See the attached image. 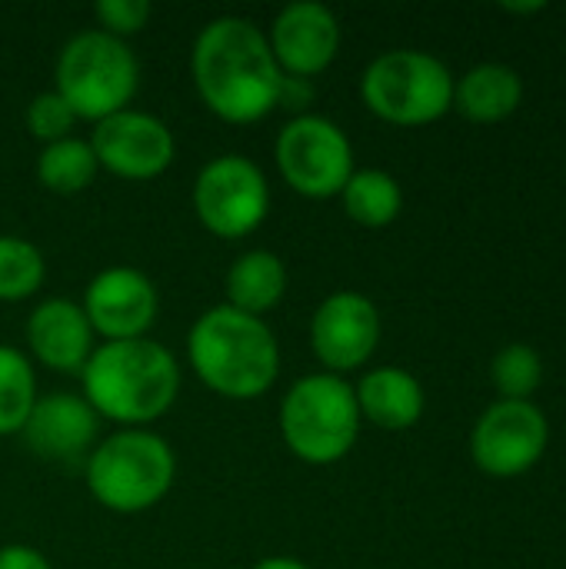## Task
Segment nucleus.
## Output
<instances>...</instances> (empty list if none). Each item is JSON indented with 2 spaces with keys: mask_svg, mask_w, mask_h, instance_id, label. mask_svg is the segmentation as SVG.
<instances>
[{
  "mask_svg": "<svg viewBox=\"0 0 566 569\" xmlns=\"http://www.w3.org/2000/svg\"><path fill=\"white\" fill-rule=\"evenodd\" d=\"M504 10H510V13H540L544 3H504Z\"/></svg>",
  "mask_w": 566,
  "mask_h": 569,
  "instance_id": "29",
  "label": "nucleus"
},
{
  "mask_svg": "<svg viewBox=\"0 0 566 569\" xmlns=\"http://www.w3.org/2000/svg\"><path fill=\"white\" fill-rule=\"evenodd\" d=\"M550 443V423L530 400H497L470 433L474 463L497 480H514L540 463Z\"/></svg>",
  "mask_w": 566,
  "mask_h": 569,
  "instance_id": "10",
  "label": "nucleus"
},
{
  "mask_svg": "<svg viewBox=\"0 0 566 569\" xmlns=\"http://www.w3.org/2000/svg\"><path fill=\"white\" fill-rule=\"evenodd\" d=\"M274 163L280 180L307 200H334L347 187L354 163V143L340 123L324 113L290 117L274 140Z\"/></svg>",
  "mask_w": 566,
  "mask_h": 569,
  "instance_id": "8",
  "label": "nucleus"
},
{
  "mask_svg": "<svg viewBox=\"0 0 566 569\" xmlns=\"http://www.w3.org/2000/svg\"><path fill=\"white\" fill-rule=\"evenodd\" d=\"M354 397L360 407V420H367L387 433H400V430L417 427L424 410H427V393H424L420 380L404 367L367 370L357 380Z\"/></svg>",
  "mask_w": 566,
  "mask_h": 569,
  "instance_id": "17",
  "label": "nucleus"
},
{
  "mask_svg": "<svg viewBox=\"0 0 566 569\" xmlns=\"http://www.w3.org/2000/svg\"><path fill=\"white\" fill-rule=\"evenodd\" d=\"M267 43L284 77L314 80L340 53V20L320 0H294L277 10Z\"/></svg>",
  "mask_w": 566,
  "mask_h": 569,
  "instance_id": "14",
  "label": "nucleus"
},
{
  "mask_svg": "<svg viewBox=\"0 0 566 569\" xmlns=\"http://www.w3.org/2000/svg\"><path fill=\"white\" fill-rule=\"evenodd\" d=\"M27 357L53 373H77L97 350V333L80 307L70 297H47L40 300L27 323H23Z\"/></svg>",
  "mask_w": 566,
  "mask_h": 569,
  "instance_id": "16",
  "label": "nucleus"
},
{
  "mask_svg": "<svg viewBox=\"0 0 566 569\" xmlns=\"http://www.w3.org/2000/svg\"><path fill=\"white\" fill-rule=\"evenodd\" d=\"M360 100L384 123L427 127L454 110V73L427 50H387L367 63Z\"/></svg>",
  "mask_w": 566,
  "mask_h": 569,
  "instance_id": "7",
  "label": "nucleus"
},
{
  "mask_svg": "<svg viewBox=\"0 0 566 569\" xmlns=\"http://www.w3.org/2000/svg\"><path fill=\"white\" fill-rule=\"evenodd\" d=\"M287 287H290L287 263L274 250L254 247V250H244L227 267V277H224L227 300L224 303L264 320L270 310L280 307V300L287 297Z\"/></svg>",
  "mask_w": 566,
  "mask_h": 569,
  "instance_id": "18",
  "label": "nucleus"
},
{
  "mask_svg": "<svg viewBox=\"0 0 566 569\" xmlns=\"http://www.w3.org/2000/svg\"><path fill=\"white\" fill-rule=\"evenodd\" d=\"M23 123H27V133L47 147V143H57L63 137H73V127L80 120L67 107V100L50 87V90H40L37 97H30V103L23 110Z\"/></svg>",
  "mask_w": 566,
  "mask_h": 569,
  "instance_id": "25",
  "label": "nucleus"
},
{
  "mask_svg": "<svg viewBox=\"0 0 566 569\" xmlns=\"http://www.w3.org/2000/svg\"><path fill=\"white\" fill-rule=\"evenodd\" d=\"M524 100V80L507 63H480L454 80V107L474 123L507 120Z\"/></svg>",
  "mask_w": 566,
  "mask_h": 569,
  "instance_id": "19",
  "label": "nucleus"
},
{
  "mask_svg": "<svg viewBox=\"0 0 566 569\" xmlns=\"http://www.w3.org/2000/svg\"><path fill=\"white\" fill-rule=\"evenodd\" d=\"M340 203H344V213L367 227V230H380V227H390L400 210H404V187L397 183L394 173L387 170H377V167H364V170H354L347 187L340 190Z\"/></svg>",
  "mask_w": 566,
  "mask_h": 569,
  "instance_id": "20",
  "label": "nucleus"
},
{
  "mask_svg": "<svg viewBox=\"0 0 566 569\" xmlns=\"http://www.w3.org/2000/svg\"><path fill=\"white\" fill-rule=\"evenodd\" d=\"M0 569H53V567H50V560H47L40 550H33V547H27V543H7V547H0Z\"/></svg>",
  "mask_w": 566,
  "mask_h": 569,
  "instance_id": "27",
  "label": "nucleus"
},
{
  "mask_svg": "<svg viewBox=\"0 0 566 569\" xmlns=\"http://www.w3.org/2000/svg\"><path fill=\"white\" fill-rule=\"evenodd\" d=\"M284 447L307 467L340 463L360 437V407L354 383L334 373H307L280 400Z\"/></svg>",
  "mask_w": 566,
  "mask_h": 569,
  "instance_id": "6",
  "label": "nucleus"
},
{
  "mask_svg": "<svg viewBox=\"0 0 566 569\" xmlns=\"http://www.w3.org/2000/svg\"><path fill=\"white\" fill-rule=\"evenodd\" d=\"M80 307L103 343L140 340L160 317V293L143 270L117 263L90 277Z\"/></svg>",
  "mask_w": 566,
  "mask_h": 569,
  "instance_id": "13",
  "label": "nucleus"
},
{
  "mask_svg": "<svg viewBox=\"0 0 566 569\" xmlns=\"http://www.w3.org/2000/svg\"><path fill=\"white\" fill-rule=\"evenodd\" d=\"M43 280H47L43 253L17 233H0V303L30 300L43 287Z\"/></svg>",
  "mask_w": 566,
  "mask_h": 569,
  "instance_id": "23",
  "label": "nucleus"
},
{
  "mask_svg": "<svg viewBox=\"0 0 566 569\" xmlns=\"http://www.w3.org/2000/svg\"><path fill=\"white\" fill-rule=\"evenodd\" d=\"M490 380L504 400H530L544 383V360L527 343L504 347L490 363Z\"/></svg>",
  "mask_w": 566,
  "mask_h": 569,
  "instance_id": "24",
  "label": "nucleus"
},
{
  "mask_svg": "<svg viewBox=\"0 0 566 569\" xmlns=\"http://www.w3.org/2000/svg\"><path fill=\"white\" fill-rule=\"evenodd\" d=\"M97 157V167L120 180H153L170 170L177 157L173 130L147 110L127 107L100 123L87 137Z\"/></svg>",
  "mask_w": 566,
  "mask_h": 569,
  "instance_id": "12",
  "label": "nucleus"
},
{
  "mask_svg": "<svg viewBox=\"0 0 566 569\" xmlns=\"http://www.w3.org/2000/svg\"><path fill=\"white\" fill-rule=\"evenodd\" d=\"M190 203L207 233L244 240L257 233L270 213V180L247 153H220L197 170Z\"/></svg>",
  "mask_w": 566,
  "mask_h": 569,
  "instance_id": "9",
  "label": "nucleus"
},
{
  "mask_svg": "<svg viewBox=\"0 0 566 569\" xmlns=\"http://www.w3.org/2000/svg\"><path fill=\"white\" fill-rule=\"evenodd\" d=\"M20 440L30 447L33 457L50 463L87 460V453L100 440V417L80 393H40L20 430Z\"/></svg>",
  "mask_w": 566,
  "mask_h": 569,
  "instance_id": "15",
  "label": "nucleus"
},
{
  "mask_svg": "<svg viewBox=\"0 0 566 569\" xmlns=\"http://www.w3.org/2000/svg\"><path fill=\"white\" fill-rule=\"evenodd\" d=\"M380 310L357 290H334L310 317V350L324 373L344 377L370 363L380 343Z\"/></svg>",
  "mask_w": 566,
  "mask_h": 569,
  "instance_id": "11",
  "label": "nucleus"
},
{
  "mask_svg": "<svg viewBox=\"0 0 566 569\" xmlns=\"http://www.w3.org/2000/svg\"><path fill=\"white\" fill-rule=\"evenodd\" d=\"M190 77L203 107L224 123H260L280 107L284 73L270 53L267 30L247 17L224 13L200 27L190 50Z\"/></svg>",
  "mask_w": 566,
  "mask_h": 569,
  "instance_id": "1",
  "label": "nucleus"
},
{
  "mask_svg": "<svg viewBox=\"0 0 566 569\" xmlns=\"http://www.w3.org/2000/svg\"><path fill=\"white\" fill-rule=\"evenodd\" d=\"M193 377L224 400H257L280 377V343L267 320L230 303L203 310L187 330Z\"/></svg>",
  "mask_w": 566,
  "mask_h": 569,
  "instance_id": "3",
  "label": "nucleus"
},
{
  "mask_svg": "<svg viewBox=\"0 0 566 569\" xmlns=\"http://www.w3.org/2000/svg\"><path fill=\"white\" fill-rule=\"evenodd\" d=\"M180 383L177 357L150 337L97 343L80 370V397L117 427H147L170 413Z\"/></svg>",
  "mask_w": 566,
  "mask_h": 569,
  "instance_id": "2",
  "label": "nucleus"
},
{
  "mask_svg": "<svg viewBox=\"0 0 566 569\" xmlns=\"http://www.w3.org/2000/svg\"><path fill=\"white\" fill-rule=\"evenodd\" d=\"M33 173H37V180H40V187L47 193L77 197V193H83L97 180L100 167H97V157H93L90 140H83V137H63L57 143L40 147Z\"/></svg>",
  "mask_w": 566,
  "mask_h": 569,
  "instance_id": "21",
  "label": "nucleus"
},
{
  "mask_svg": "<svg viewBox=\"0 0 566 569\" xmlns=\"http://www.w3.org/2000/svg\"><path fill=\"white\" fill-rule=\"evenodd\" d=\"M177 453L147 427H120L83 460V483L90 497L120 517L147 513L173 490Z\"/></svg>",
  "mask_w": 566,
  "mask_h": 569,
  "instance_id": "4",
  "label": "nucleus"
},
{
  "mask_svg": "<svg viewBox=\"0 0 566 569\" xmlns=\"http://www.w3.org/2000/svg\"><path fill=\"white\" fill-rule=\"evenodd\" d=\"M140 87V63L127 40L100 27L77 30L57 50L53 90L67 100L77 120L100 123L127 110Z\"/></svg>",
  "mask_w": 566,
  "mask_h": 569,
  "instance_id": "5",
  "label": "nucleus"
},
{
  "mask_svg": "<svg viewBox=\"0 0 566 569\" xmlns=\"http://www.w3.org/2000/svg\"><path fill=\"white\" fill-rule=\"evenodd\" d=\"M37 397L30 357L20 347L0 343V437H20Z\"/></svg>",
  "mask_w": 566,
  "mask_h": 569,
  "instance_id": "22",
  "label": "nucleus"
},
{
  "mask_svg": "<svg viewBox=\"0 0 566 569\" xmlns=\"http://www.w3.org/2000/svg\"><path fill=\"white\" fill-rule=\"evenodd\" d=\"M93 17L103 33L130 40L133 33H140L150 23L153 7H150V0H97Z\"/></svg>",
  "mask_w": 566,
  "mask_h": 569,
  "instance_id": "26",
  "label": "nucleus"
},
{
  "mask_svg": "<svg viewBox=\"0 0 566 569\" xmlns=\"http://www.w3.org/2000/svg\"><path fill=\"white\" fill-rule=\"evenodd\" d=\"M250 569H314L307 567L304 560H297V557H264V560H257Z\"/></svg>",
  "mask_w": 566,
  "mask_h": 569,
  "instance_id": "28",
  "label": "nucleus"
}]
</instances>
